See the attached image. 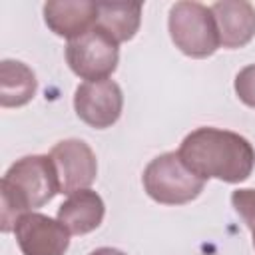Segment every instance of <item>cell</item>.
Masks as SVG:
<instances>
[{"label":"cell","mask_w":255,"mask_h":255,"mask_svg":"<svg viewBox=\"0 0 255 255\" xmlns=\"http://www.w3.org/2000/svg\"><path fill=\"white\" fill-rule=\"evenodd\" d=\"M177 153L201 179L241 183L255 167V149L247 137L209 126L187 133Z\"/></svg>","instance_id":"obj_1"},{"label":"cell","mask_w":255,"mask_h":255,"mask_svg":"<svg viewBox=\"0 0 255 255\" xmlns=\"http://www.w3.org/2000/svg\"><path fill=\"white\" fill-rule=\"evenodd\" d=\"M60 193V179L50 155L16 159L0 181V229L14 231L16 221Z\"/></svg>","instance_id":"obj_2"},{"label":"cell","mask_w":255,"mask_h":255,"mask_svg":"<svg viewBox=\"0 0 255 255\" xmlns=\"http://www.w3.org/2000/svg\"><path fill=\"white\" fill-rule=\"evenodd\" d=\"M145 193L161 205H183L193 201L205 187V179L195 175L177 151L153 157L141 175Z\"/></svg>","instance_id":"obj_3"},{"label":"cell","mask_w":255,"mask_h":255,"mask_svg":"<svg viewBox=\"0 0 255 255\" xmlns=\"http://www.w3.org/2000/svg\"><path fill=\"white\" fill-rule=\"evenodd\" d=\"M167 30L175 48L189 58H207L221 46L213 12L201 2H175L169 8Z\"/></svg>","instance_id":"obj_4"},{"label":"cell","mask_w":255,"mask_h":255,"mask_svg":"<svg viewBox=\"0 0 255 255\" xmlns=\"http://www.w3.org/2000/svg\"><path fill=\"white\" fill-rule=\"evenodd\" d=\"M66 62L70 70L86 82L108 80L120 62V42L96 26L82 38L68 42Z\"/></svg>","instance_id":"obj_5"},{"label":"cell","mask_w":255,"mask_h":255,"mask_svg":"<svg viewBox=\"0 0 255 255\" xmlns=\"http://www.w3.org/2000/svg\"><path fill=\"white\" fill-rule=\"evenodd\" d=\"M74 110L78 118L90 128H112L120 120L124 110L122 88L110 78L98 82H84L76 88Z\"/></svg>","instance_id":"obj_6"},{"label":"cell","mask_w":255,"mask_h":255,"mask_svg":"<svg viewBox=\"0 0 255 255\" xmlns=\"http://www.w3.org/2000/svg\"><path fill=\"white\" fill-rule=\"evenodd\" d=\"M50 157L56 165L60 179V193L72 195L82 189H90L98 175V161L92 147L82 139H62L58 141Z\"/></svg>","instance_id":"obj_7"},{"label":"cell","mask_w":255,"mask_h":255,"mask_svg":"<svg viewBox=\"0 0 255 255\" xmlns=\"http://www.w3.org/2000/svg\"><path fill=\"white\" fill-rule=\"evenodd\" d=\"M22 255H64L70 245V231L58 219L44 213H24L14 227Z\"/></svg>","instance_id":"obj_8"},{"label":"cell","mask_w":255,"mask_h":255,"mask_svg":"<svg viewBox=\"0 0 255 255\" xmlns=\"http://www.w3.org/2000/svg\"><path fill=\"white\" fill-rule=\"evenodd\" d=\"M44 22L56 36L72 42L98 26V4L80 0H50L44 4Z\"/></svg>","instance_id":"obj_9"},{"label":"cell","mask_w":255,"mask_h":255,"mask_svg":"<svg viewBox=\"0 0 255 255\" xmlns=\"http://www.w3.org/2000/svg\"><path fill=\"white\" fill-rule=\"evenodd\" d=\"M217 24L223 48L235 50L247 46L255 36V8L245 0H223L209 6Z\"/></svg>","instance_id":"obj_10"},{"label":"cell","mask_w":255,"mask_h":255,"mask_svg":"<svg viewBox=\"0 0 255 255\" xmlns=\"http://www.w3.org/2000/svg\"><path fill=\"white\" fill-rule=\"evenodd\" d=\"M106 213L104 199L92 191L82 189L72 195L58 207V221L66 225V229L74 235H86L100 227Z\"/></svg>","instance_id":"obj_11"},{"label":"cell","mask_w":255,"mask_h":255,"mask_svg":"<svg viewBox=\"0 0 255 255\" xmlns=\"http://www.w3.org/2000/svg\"><path fill=\"white\" fill-rule=\"evenodd\" d=\"M38 82L32 68L18 60L0 62V106L20 108L26 106L36 94Z\"/></svg>","instance_id":"obj_12"},{"label":"cell","mask_w":255,"mask_h":255,"mask_svg":"<svg viewBox=\"0 0 255 255\" xmlns=\"http://www.w3.org/2000/svg\"><path fill=\"white\" fill-rule=\"evenodd\" d=\"M141 24L139 2H104L98 4V26L112 34L118 42H128L135 36Z\"/></svg>","instance_id":"obj_13"},{"label":"cell","mask_w":255,"mask_h":255,"mask_svg":"<svg viewBox=\"0 0 255 255\" xmlns=\"http://www.w3.org/2000/svg\"><path fill=\"white\" fill-rule=\"evenodd\" d=\"M231 205L237 211V215L243 219L247 229L251 231L253 247H255V189H251V187L235 189L231 193Z\"/></svg>","instance_id":"obj_14"},{"label":"cell","mask_w":255,"mask_h":255,"mask_svg":"<svg viewBox=\"0 0 255 255\" xmlns=\"http://www.w3.org/2000/svg\"><path fill=\"white\" fill-rule=\"evenodd\" d=\"M233 88H235L237 98L245 106L255 110V64H249L237 72Z\"/></svg>","instance_id":"obj_15"},{"label":"cell","mask_w":255,"mask_h":255,"mask_svg":"<svg viewBox=\"0 0 255 255\" xmlns=\"http://www.w3.org/2000/svg\"><path fill=\"white\" fill-rule=\"evenodd\" d=\"M90 255H128V253H124L120 249H114V247H100V249L92 251Z\"/></svg>","instance_id":"obj_16"}]
</instances>
